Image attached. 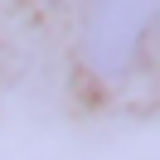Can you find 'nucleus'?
Returning <instances> with one entry per match:
<instances>
[{"mask_svg": "<svg viewBox=\"0 0 160 160\" xmlns=\"http://www.w3.org/2000/svg\"><path fill=\"white\" fill-rule=\"evenodd\" d=\"M155 0H92L88 10V58L97 73H121L141 53Z\"/></svg>", "mask_w": 160, "mask_h": 160, "instance_id": "1", "label": "nucleus"}]
</instances>
